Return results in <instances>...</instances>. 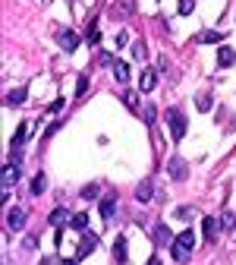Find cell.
Listing matches in <instances>:
<instances>
[{"mask_svg":"<svg viewBox=\"0 0 236 265\" xmlns=\"http://www.w3.org/2000/svg\"><path fill=\"white\" fill-rule=\"evenodd\" d=\"M192 250H195V231H189V227H186L183 234L173 237V243H170V256H173V262H189Z\"/></svg>","mask_w":236,"mask_h":265,"instance_id":"cell-1","label":"cell"},{"mask_svg":"<svg viewBox=\"0 0 236 265\" xmlns=\"http://www.w3.org/2000/svg\"><path fill=\"white\" fill-rule=\"evenodd\" d=\"M164 117H167V126H170V136H173V142H179V139L186 136V114L179 111V107H170V111L164 114Z\"/></svg>","mask_w":236,"mask_h":265,"instance_id":"cell-2","label":"cell"},{"mask_svg":"<svg viewBox=\"0 0 236 265\" xmlns=\"http://www.w3.org/2000/svg\"><path fill=\"white\" fill-rule=\"evenodd\" d=\"M167 174H170V180H176V183H183L186 177H189V164L179 158V155H173L170 161H167Z\"/></svg>","mask_w":236,"mask_h":265,"instance_id":"cell-3","label":"cell"},{"mask_svg":"<svg viewBox=\"0 0 236 265\" xmlns=\"http://www.w3.org/2000/svg\"><path fill=\"white\" fill-rule=\"evenodd\" d=\"M57 45H60L63 51H69V54H72V51L79 48V35L72 32V29H57Z\"/></svg>","mask_w":236,"mask_h":265,"instance_id":"cell-4","label":"cell"},{"mask_svg":"<svg viewBox=\"0 0 236 265\" xmlns=\"http://www.w3.org/2000/svg\"><path fill=\"white\" fill-rule=\"evenodd\" d=\"M25 221H29L25 208H10V212H7V227H10V231H22Z\"/></svg>","mask_w":236,"mask_h":265,"instance_id":"cell-5","label":"cell"},{"mask_svg":"<svg viewBox=\"0 0 236 265\" xmlns=\"http://www.w3.org/2000/svg\"><path fill=\"white\" fill-rule=\"evenodd\" d=\"M22 177V170H19V164H16V161H10L7 167H4V189H10L16 180H19Z\"/></svg>","mask_w":236,"mask_h":265,"instance_id":"cell-6","label":"cell"},{"mask_svg":"<svg viewBox=\"0 0 236 265\" xmlns=\"http://www.w3.org/2000/svg\"><path fill=\"white\" fill-rule=\"evenodd\" d=\"M202 231H205V240L214 243L217 234H221V221H217V218H205V221H202Z\"/></svg>","mask_w":236,"mask_h":265,"instance_id":"cell-7","label":"cell"},{"mask_svg":"<svg viewBox=\"0 0 236 265\" xmlns=\"http://www.w3.org/2000/svg\"><path fill=\"white\" fill-rule=\"evenodd\" d=\"M158 85V73L154 70H142V76H139V92H151Z\"/></svg>","mask_w":236,"mask_h":265,"instance_id":"cell-8","label":"cell"},{"mask_svg":"<svg viewBox=\"0 0 236 265\" xmlns=\"http://www.w3.org/2000/svg\"><path fill=\"white\" fill-rule=\"evenodd\" d=\"M136 199H139V202H151V199H154V183H151V180H142V183L136 186Z\"/></svg>","mask_w":236,"mask_h":265,"instance_id":"cell-9","label":"cell"},{"mask_svg":"<svg viewBox=\"0 0 236 265\" xmlns=\"http://www.w3.org/2000/svg\"><path fill=\"white\" fill-rule=\"evenodd\" d=\"M72 221V215L66 212V208H54V212L47 215V224H54V227H63V224H69Z\"/></svg>","mask_w":236,"mask_h":265,"instance_id":"cell-10","label":"cell"},{"mask_svg":"<svg viewBox=\"0 0 236 265\" xmlns=\"http://www.w3.org/2000/svg\"><path fill=\"white\" fill-rule=\"evenodd\" d=\"M114 212H117V196L111 193V196H104V199H101V218H104V221H111V218H114Z\"/></svg>","mask_w":236,"mask_h":265,"instance_id":"cell-11","label":"cell"},{"mask_svg":"<svg viewBox=\"0 0 236 265\" xmlns=\"http://www.w3.org/2000/svg\"><path fill=\"white\" fill-rule=\"evenodd\" d=\"M195 41H198V45H221V41H224V32H211V29H208V32H198Z\"/></svg>","mask_w":236,"mask_h":265,"instance_id":"cell-12","label":"cell"},{"mask_svg":"<svg viewBox=\"0 0 236 265\" xmlns=\"http://www.w3.org/2000/svg\"><path fill=\"white\" fill-rule=\"evenodd\" d=\"M154 243H158V246H170V243H173L167 224H158V227H154Z\"/></svg>","mask_w":236,"mask_h":265,"instance_id":"cell-13","label":"cell"},{"mask_svg":"<svg viewBox=\"0 0 236 265\" xmlns=\"http://www.w3.org/2000/svg\"><path fill=\"white\" fill-rule=\"evenodd\" d=\"M95 246H98V237L85 231V237H82V243H79V259H85L88 253H92V250H95Z\"/></svg>","mask_w":236,"mask_h":265,"instance_id":"cell-14","label":"cell"},{"mask_svg":"<svg viewBox=\"0 0 236 265\" xmlns=\"http://www.w3.org/2000/svg\"><path fill=\"white\" fill-rule=\"evenodd\" d=\"M114 259H117L120 265L129 259V250H126V237H117V240H114Z\"/></svg>","mask_w":236,"mask_h":265,"instance_id":"cell-15","label":"cell"},{"mask_svg":"<svg viewBox=\"0 0 236 265\" xmlns=\"http://www.w3.org/2000/svg\"><path fill=\"white\" fill-rule=\"evenodd\" d=\"M111 70H114V79H117L120 85H126V82H129V67H126L123 60H117V63H114Z\"/></svg>","mask_w":236,"mask_h":265,"instance_id":"cell-16","label":"cell"},{"mask_svg":"<svg viewBox=\"0 0 236 265\" xmlns=\"http://www.w3.org/2000/svg\"><path fill=\"white\" fill-rule=\"evenodd\" d=\"M133 10H136V4H133V0H120V4H114V16H117V19L133 16Z\"/></svg>","mask_w":236,"mask_h":265,"instance_id":"cell-17","label":"cell"},{"mask_svg":"<svg viewBox=\"0 0 236 265\" xmlns=\"http://www.w3.org/2000/svg\"><path fill=\"white\" fill-rule=\"evenodd\" d=\"M123 104L129 107V111H142V104H139V92H133V89H123Z\"/></svg>","mask_w":236,"mask_h":265,"instance_id":"cell-18","label":"cell"},{"mask_svg":"<svg viewBox=\"0 0 236 265\" xmlns=\"http://www.w3.org/2000/svg\"><path fill=\"white\" fill-rule=\"evenodd\" d=\"M217 63H221V67H233L236 63V51L233 48H221V51H217Z\"/></svg>","mask_w":236,"mask_h":265,"instance_id":"cell-19","label":"cell"},{"mask_svg":"<svg viewBox=\"0 0 236 265\" xmlns=\"http://www.w3.org/2000/svg\"><path fill=\"white\" fill-rule=\"evenodd\" d=\"M69 227H72V231H88V215L85 212H79V215H72V221H69Z\"/></svg>","mask_w":236,"mask_h":265,"instance_id":"cell-20","label":"cell"},{"mask_svg":"<svg viewBox=\"0 0 236 265\" xmlns=\"http://www.w3.org/2000/svg\"><path fill=\"white\" fill-rule=\"evenodd\" d=\"M47 189V177L44 174H35V180H32V196H41Z\"/></svg>","mask_w":236,"mask_h":265,"instance_id":"cell-21","label":"cell"},{"mask_svg":"<svg viewBox=\"0 0 236 265\" xmlns=\"http://www.w3.org/2000/svg\"><path fill=\"white\" fill-rule=\"evenodd\" d=\"M7 104H10V107H16V104H25V89H16V92H10V95H7Z\"/></svg>","mask_w":236,"mask_h":265,"instance_id":"cell-22","label":"cell"},{"mask_svg":"<svg viewBox=\"0 0 236 265\" xmlns=\"http://www.w3.org/2000/svg\"><path fill=\"white\" fill-rule=\"evenodd\" d=\"M98 189H101L98 183H85V186H82V193H79V196H82L85 202H92V199H98Z\"/></svg>","mask_w":236,"mask_h":265,"instance_id":"cell-23","label":"cell"},{"mask_svg":"<svg viewBox=\"0 0 236 265\" xmlns=\"http://www.w3.org/2000/svg\"><path fill=\"white\" fill-rule=\"evenodd\" d=\"M139 114H142V120H145V123H148V126H151V123L158 120V111H154V104H145V107H142Z\"/></svg>","mask_w":236,"mask_h":265,"instance_id":"cell-24","label":"cell"},{"mask_svg":"<svg viewBox=\"0 0 236 265\" xmlns=\"http://www.w3.org/2000/svg\"><path fill=\"white\" fill-rule=\"evenodd\" d=\"M195 107H198V111H211V107H214L211 95H208V92H202V95H198V98H195Z\"/></svg>","mask_w":236,"mask_h":265,"instance_id":"cell-25","label":"cell"},{"mask_svg":"<svg viewBox=\"0 0 236 265\" xmlns=\"http://www.w3.org/2000/svg\"><path fill=\"white\" fill-rule=\"evenodd\" d=\"M195 215H198V212H195L192 205H183V208H176V218H179V221H192Z\"/></svg>","mask_w":236,"mask_h":265,"instance_id":"cell-26","label":"cell"},{"mask_svg":"<svg viewBox=\"0 0 236 265\" xmlns=\"http://www.w3.org/2000/svg\"><path fill=\"white\" fill-rule=\"evenodd\" d=\"M145 54H148L145 41H133V57H136V60H145Z\"/></svg>","mask_w":236,"mask_h":265,"instance_id":"cell-27","label":"cell"},{"mask_svg":"<svg viewBox=\"0 0 236 265\" xmlns=\"http://www.w3.org/2000/svg\"><path fill=\"white\" fill-rule=\"evenodd\" d=\"M98 41H101V29H98V26L92 23V26H88V45H92V48H95Z\"/></svg>","mask_w":236,"mask_h":265,"instance_id":"cell-28","label":"cell"},{"mask_svg":"<svg viewBox=\"0 0 236 265\" xmlns=\"http://www.w3.org/2000/svg\"><path fill=\"white\" fill-rule=\"evenodd\" d=\"M217 221H221V231H230V227L236 224V218L230 212H221V218H217Z\"/></svg>","mask_w":236,"mask_h":265,"instance_id":"cell-29","label":"cell"},{"mask_svg":"<svg viewBox=\"0 0 236 265\" xmlns=\"http://www.w3.org/2000/svg\"><path fill=\"white\" fill-rule=\"evenodd\" d=\"M85 92H88V76H79V82H76V98H82Z\"/></svg>","mask_w":236,"mask_h":265,"instance_id":"cell-30","label":"cell"},{"mask_svg":"<svg viewBox=\"0 0 236 265\" xmlns=\"http://www.w3.org/2000/svg\"><path fill=\"white\" fill-rule=\"evenodd\" d=\"M195 10V0H179V16H189Z\"/></svg>","mask_w":236,"mask_h":265,"instance_id":"cell-31","label":"cell"},{"mask_svg":"<svg viewBox=\"0 0 236 265\" xmlns=\"http://www.w3.org/2000/svg\"><path fill=\"white\" fill-rule=\"evenodd\" d=\"M98 63H101V67H114L117 60H114V54H107V51H101V54H98Z\"/></svg>","mask_w":236,"mask_h":265,"instance_id":"cell-32","label":"cell"},{"mask_svg":"<svg viewBox=\"0 0 236 265\" xmlns=\"http://www.w3.org/2000/svg\"><path fill=\"white\" fill-rule=\"evenodd\" d=\"M114 41H117V48H123V45H129V32H126V29H120V32H117V38H114Z\"/></svg>","mask_w":236,"mask_h":265,"instance_id":"cell-33","label":"cell"},{"mask_svg":"<svg viewBox=\"0 0 236 265\" xmlns=\"http://www.w3.org/2000/svg\"><path fill=\"white\" fill-rule=\"evenodd\" d=\"M25 132H29L25 126H19V129H16V136H13V145H16V148H19V145H22V139H25Z\"/></svg>","mask_w":236,"mask_h":265,"instance_id":"cell-34","label":"cell"},{"mask_svg":"<svg viewBox=\"0 0 236 265\" xmlns=\"http://www.w3.org/2000/svg\"><path fill=\"white\" fill-rule=\"evenodd\" d=\"M22 246H25V250H35V246H38V240H35V237H25V243H22Z\"/></svg>","mask_w":236,"mask_h":265,"instance_id":"cell-35","label":"cell"},{"mask_svg":"<svg viewBox=\"0 0 236 265\" xmlns=\"http://www.w3.org/2000/svg\"><path fill=\"white\" fill-rule=\"evenodd\" d=\"M148 265H161V259H158V256H151V259H148Z\"/></svg>","mask_w":236,"mask_h":265,"instance_id":"cell-36","label":"cell"},{"mask_svg":"<svg viewBox=\"0 0 236 265\" xmlns=\"http://www.w3.org/2000/svg\"><path fill=\"white\" fill-rule=\"evenodd\" d=\"M41 265H57V262H54V259H44V262H41Z\"/></svg>","mask_w":236,"mask_h":265,"instance_id":"cell-37","label":"cell"},{"mask_svg":"<svg viewBox=\"0 0 236 265\" xmlns=\"http://www.w3.org/2000/svg\"><path fill=\"white\" fill-rule=\"evenodd\" d=\"M233 227H236V224H233Z\"/></svg>","mask_w":236,"mask_h":265,"instance_id":"cell-38","label":"cell"}]
</instances>
